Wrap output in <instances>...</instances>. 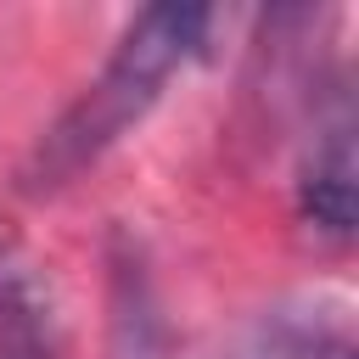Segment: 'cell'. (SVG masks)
Wrapping results in <instances>:
<instances>
[{
  "instance_id": "6da1fadb",
  "label": "cell",
  "mask_w": 359,
  "mask_h": 359,
  "mask_svg": "<svg viewBox=\"0 0 359 359\" xmlns=\"http://www.w3.org/2000/svg\"><path fill=\"white\" fill-rule=\"evenodd\" d=\"M213 11L208 6H146L101 62V73L62 107V118L28 146L17 168L22 196H56L84 168H95L168 90L174 73H185L208 50Z\"/></svg>"
},
{
  "instance_id": "3957f363",
  "label": "cell",
  "mask_w": 359,
  "mask_h": 359,
  "mask_svg": "<svg viewBox=\"0 0 359 359\" xmlns=\"http://www.w3.org/2000/svg\"><path fill=\"white\" fill-rule=\"evenodd\" d=\"M213 359H353V325L342 303L297 297L241 320Z\"/></svg>"
},
{
  "instance_id": "7a4b0ae2",
  "label": "cell",
  "mask_w": 359,
  "mask_h": 359,
  "mask_svg": "<svg viewBox=\"0 0 359 359\" xmlns=\"http://www.w3.org/2000/svg\"><path fill=\"white\" fill-rule=\"evenodd\" d=\"M297 213L325 241L353 236V112L342 90L309 129L303 168H297Z\"/></svg>"
},
{
  "instance_id": "5b68a950",
  "label": "cell",
  "mask_w": 359,
  "mask_h": 359,
  "mask_svg": "<svg viewBox=\"0 0 359 359\" xmlns=\"http://www.w3.org/2000/svg\"><path fill=\"white\" fill-rule=\"evenodd\" d=\"M0 359H62L50 292L11 236H0Z\"/></svg>"
},
{
  "instance_id": "277c9868",
  "label": "cell",
  "mask_w": 359,
  "mask_h": 359,
  "mask_svg": "<svg viewBox=\"0 0 359 359\" xmlns=\"http://www.w3.org/2000/svg\"><path fill=\"white\" fill-rule=\"evenodd\" d=\"M107 359H168V331H163V303L146 275V258L129 236L112 241L107 264Z\"/></svg>"
}]
</instances>
